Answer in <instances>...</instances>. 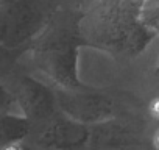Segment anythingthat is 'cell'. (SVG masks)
I'll return each mask as SVG.
<instances>
[{
    "mask_svg": "<svg viewBox=\"0 0 159 150\" xmlns=\"http://www.w3.org/2000/svg\"><path fill=\"white\" fill-rule=\"evenodd\" d=\"M150 111H151V114H153L156 119H159V99H154V100L151 102Z\"/></svg>",
    "mask_w": 159,
    "mask_h": 150,
    "instance_id": "6da1fadb",
    "label": "cell"
},
{
    "mask_svg": "<svg viewBox=\"0 0 159 150\" xmlns=\"http://www.w3.org/2000/svg\"><path fill=\"white\" fill-rule=\"evenodd\" d=\"M3 150H22L17 144H8V145H5L3 147Z\"/></svg>",
    "mask_w": 159,
    "mask_h": 150,
    "instance_id": "7a4b0ae2",
    "label": "cell"
},
{
    "mask_svg": "<svg viewBox=\"0 0 159 150\" xmlns=\"http://www.w3.org/2000/svg\"><path fill=\"white\" fill-rule=\"evenodd\" d=\"M154 145L159 148V130H157V133L154 134Z\"/></svg>",
    "mask_w": 159,
    "mask_h": 150,
    "instance_id": "3957f363",
    "label": "cell"
}]
</instances>
